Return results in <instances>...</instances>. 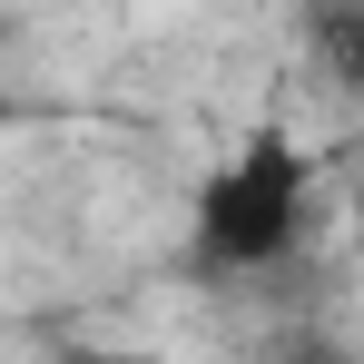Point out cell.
Masks as SVG:
<instances>
[{
	"mask_svg": "<svg viewBox=\"0 0 364 364\" xmlns=\"http://www.w3.org/2000/svg\"><path fill=\"white\" fill-rule=\"evenodd\" d=\"M315 237V168L286 128H256L187 207V276L197 286H256L296 266Z\"/></svg>",
	"mask_w": 364,
	"mask_h": 364,
	"instance_id": "cell-1",
	"label": "cell"
},
{
	"mask_svg": "<svg viewBox=\"0 0 364 364\" xmlns=\"http://www.w3.org/2000/svg\"><path fill=\"white\" fill-rule=\"evenodd\" d=\"M305 40H315V50H335L345 79H364V10H315V20H305Z\"/></svg>",
	"mask_w": 364,
	"mask_h": 364,
	"instance_id": "cell-2",
	"label": "cell"
},
{
	"mask_svg": "<svg viewBox=\"0 0 364 364\" xmlns=\"http://www.w3.org/2000/svg\"><path fill=\"white\" fill-rule=\"evenodd\" d=\"M266 364H355V345H335L325 325H296V335H276V355Z\"/></svg>",
	"mask_w": 364,
	"mask_h": 364,
	"instance_id": "cell-3",
	"label": "cell"
},
{
	"mask_svg": "<svg viewBox=\"0 0 364 364\" xmlns=\"http://www.w3.org/2000/svg\"><path fill=\"white\" fill-rule=\"evenodd\" d=\"M69 364H158V355H69Z\"/></svg>",
	"mask_w": 364,
	"mask_h": 364,
	"instance_id": "cell-4",
	"label": "cell"
},
{
	"mask_svg": "<svg viewBox=\"0 0 364 364\" xmlns=\"http://www.w3.org/2000/svg\"><path fill=\"white\" fill-rule=\"evenodd\" d=\"M355 227H364V207H355Z\"/></svg>",
	"mask_w": 364,
	"mask_h": 364,
	"instance_id": "cell-5",
	"label": "cell"
}]
</instances>
